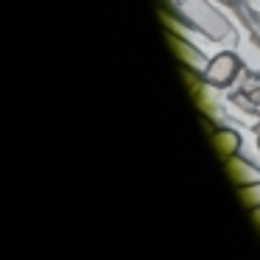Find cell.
Wrapping results in <instances>:
<instances>
[{
  "label": "cell",
  "mask_w": 260,
  "mask_h": 260,
  "mask_svg": "<svg viewBox=\"0 0 260 260\" xmlns=\"http://www.w3.org/2000/svg\"><path fill=\"white\" fill-rule=\"evenodd\" d=\"M215 146L221 148V154H232V151H235V146H238V137L230 135V132H226V135H218V137H215Z\"/></svg>",
  "instance_id": "6da1fadb"
}]
</instances>
